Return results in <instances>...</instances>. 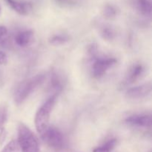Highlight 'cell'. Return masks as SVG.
Segmentation results:
<instances>
[{"label":"cell","instance_id":"obj_6","mask_svg":"<svg viewBox=\"0 0 152 152\" xmlns=\"http://www.w3.org/2000/svg\"><path fill=\"white\" fill-rule=\"evenodd\" d=\"M151 83H147L141 86L133 87L129 88L126 91V96L130 99H142L149 95L151 92Z\"/></svg>","mask_w":152,"mask_h":152},{"label":"cell","instance_id":"obj_13","mask_svg":"<svg viewBox=\"0 0 152 152\" xmlns=\"http://www.w3.org/2000/svg\"><path fill=\"white\" fill-rule=\"evenodd\" d=\"M102 15L106 19H113L117 16V10L112 4H106L102 10Z\"/></svg>","mask_w":152,"mask_h":152},{"label":"cell","instance_id":"obj_11","mask_svg":"<svg viewBox=\"0 0 152 152\" xmlns=\"http://www.w3.org/2000/svg\"><path fill=\"white\" fill-rule=\"evenodd\" d=\"M136 7L141 15L149 17L151 15V0H136Z\"/></svg>","mask_w":152,"mask_h":152},{"label":"cell","instance_id":"obj_10","mask_svg":"<svg viewBox=\"0 0 152 152\" xmlns=\"http://www.w3.org/2000/svg\"><path fill=\"white\" fill-rule=\"evenodd\" d=\"M7 4L13 9L14 11L20 15H27L31 10V7L27 3L21 2L17 0H5Z\"/></svg>","mask_w":152,"mask_h":152},{"label":"cell","instance_id":"obj_20","mask_svg":"<svg viewBox=\"0 0 152 152\" xmlns=\"http://www.w3.org/2000/svg\"><path fill=\"white\" fill-rule=\"evenodd\" d=\"M6 136H7V132H6L5 129L4 128H1V132H0V145H1L5 140Z\"/></svg>","mask_w":152,"mask_h":152},{"label":"cell","instance_id":"obj_15","mask_svg":"<svg viewBox=\"0 0 152 152\" xmlns=\"http://www.w3.org/2000/svg\"><path fill=\"white\" fill-rule=\"evenodd\" d=\"M101 36L102 39L106 41H111L116 37V33L112 28L109 26H105L102 28L101 31Z\"/></svg>","mask_w":152,"mask_h":152},{"label":"cell","instance_id":"obj_9","mask_svg":"<svg viewBox=\"0 0 152 152\" xmlns=\"http://www.w3.org/2000/svg\"><path fill=\"white\" fill-rule=\"evenodd\" d=\"M144 73V67L141 64H136L133 65L128 71L126 77L125 83L126 85H130L135 83L137 80L140 78Z\"/></svg>","mask_w":152,"mask_h":152},{"label":"cell","instance_id":"obj_16","mask_svg":"<svg viewBox=\"0 0 152 152\" xmlns=\"http://www.w3.org/2000/svg\"><path fill=\"white\" fill-rule=\"evenodd\" d=\"M19 148L17 140H11L4 147L1 152H19Z\"/></svg>","mask_w":152,"mask_h":152},{"label":"cell","instance_id":"obj_21","mask_svg":"<svg viewBox=\"0 0 152 152\" xmlns=\"http://www.w3.org/2000/svg\"><path fill=\"white\" fill-rule=\"evenodd\" d=\"M1 7H0V15H1Z\"/></svg>","mask_w":152,"mask_h":152},{"label":"cell","instance_id":"obj_19","mask_svg":"<svg viewBox=\"0 0 152 152\" xmlns=\"http://www.w3.org/2000/svg\"><path fill=\"white\" fill-rule=\"evenodd\" d=\"M7 63V56L4 52L0 51V65H6Z\"/></svg>","mask_w":152,"mask_h":152},{"label":"cell","instance_id":"obj_7","mask_svg":"<svg viewBox=\"0 0 152 152\" xmlns=\"http://www.w3.org/2000/svg\"><path fill=\"white\" fill-rule=\"evenodd\" d=\"M125 121L130 126L143 128L151 127L152 123L151 114H134L128 117Z\"/></svg>","mask_w":152,"mask_h":152},{"label":"cell","instance_id":"obj_3","mask_svg":"<svg viewBox=\"0 0 152 152\" xmlns=\"http://www.w3.org/2000/svg\"><path fill=\"white\" fill-rule=\"evenodd\" d=\"M17 142L22 152H40L37 137L24 123H21L18 126Z\"/></svg>","mask_w":152,"mask_h":152},{"label":"cell","instance_id":"obj_2","mask_svg":"<svg viewBox=\"0 0 152 152\" xmlns=\"http://www.w3.org/2000/svg\"><path fill=\"white\" fill-rule=\"evenodd\" d=\"M58 95L59 94H53L41 105V107L36 113L34 123H35L36 129L40 137L45 133L47 129L50 126L49 123H50V114L56 102Z\"/></svg>","mask_w":152,"mask_h":152},{"label":"cell","instance_id":"obj_4","mask_svg":"<svg viewBox=\"0 0 152 152\" xmlns=\"http://www.w3.org/2000/svg\"><path fill=\"white\" fill-rule=\"evenodd\" d=\"M117 63V59L114 58H96L94 56L91 67L92 75L94 78L99 79L103 77L108 69L112 68Z\"/></svg>","mask_w":152,"mask_h":152},{"label":"cell","instance_id":"obj_18","mask_svg":"<svg viewBox=\"0 0 152 152\" xmlns=\"http://www.w3.org/2000/svg\"><path fill=\"white\" fill-rule=\"evenodd\" d=\"M7 34V29L6 27L0 25V43H2L5 39Z\"/></svg>","mask_w":152,"mask_h":152},{"label":"cell","instance_id":"obj_5","mask_svg":"<svg viewBox=\"0 0 152 152\" xmlns=\"http://www.w3.org/2000/svg\"><path fill=\"white\" fill-rule=\"evenodd\" d=\"M43 141L51 148L55 149H61L64 145V137L62 132L56 128L49 126L45 133L41 137Z\"/></svg>","mask_w":152,"mask_h":152},{"label":"cell","instance_id":"obj_17","mask_svg":"<svg viewBox=\"0 0 152 152\" xmlns=\"http://www.w3.org/2000/svg\"><path fill=\"white\" fill-rule=\"evenodd\" d=\"M7 110L6 107L0 108V129L2 128L3 125L7 120Z\"/></svg>","mask_w":152,"mask_h":152},{"label":"cell","instance_id":"obj_14","mask_svg":"<svg viewBox=\"0 0 152 152\" xmlns=\"http://www.w3.org/2000/svg\"><path fill=\"white\" fill-rule=\"evenodd\" d=\"M69 41V37L66 35H54L50 37L49 42L55 46H59L64 45Z\"/></svg>","mask_w":152,"mask_h":152},{"label":"cell","instance_id":"obj_8","mask_svg":"<svg viewBox=\"0 0 152 152\" xmlns=\"http://www.w3.org/2000/svg\"><path fill=\"white\" fill-rule=\"evenodd\" d=\"M34 40V33L31 30H25L17 33L15 36V43L22 48L29 46Z\"/></svg>","mask_w":152,"mask_h":152},{"label":"cell","instance_id":"obj_12","mask_svg":"<svg viewBox=\"0 0 152 152\" xmlns=\"http://www.w3.org/2000/svg\"><path fill=\"white\" fill-rule=\"evenodd\" d=\"M117 139H111L101 146L96 147L93 150V152H111L117 145Z\"/></svg>","mask_w":152,"mask_h":152},{"label":"cell","instance_id":"obj_1","mask_svg":"<svg viewBox=\"0 0 152 152\" xmlns=\"http://www.w3.org/2000/svg\"><path fill=\"white\" fill-rule=\"evenodd\" d=\"M45 77V74H40L21 82L16 88L13 94L15 103L20 105L25 102L30 95L44 83Z\"/></svg>","mask_w":152,"mask_h":152}]
</instances>
